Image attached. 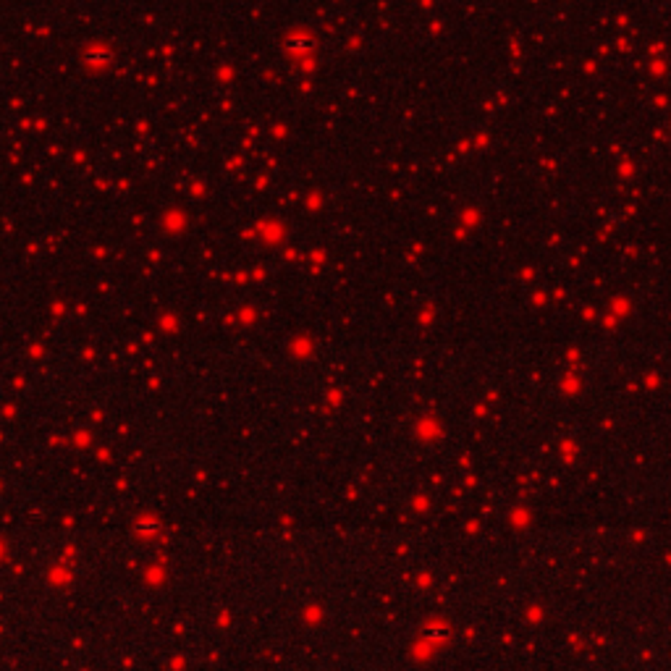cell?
<instances>
[{"mask_svg": "<svg viewBox=\"0 0 671 671\" xmlns=\"http://www.w3.org/2000/svg\"><path fill=\"white\" fill-rule=\"evenodd\" d=\"M310 45H312L310 34H301V32H297V34H291L289 40H286V48H291V50H294V48H299V50H301V48H304V50H307Z\"/></svg>", "mask_w": 671, "mask_h": 671, "instance_id": "1", "label": "cell"}]
</instances>
